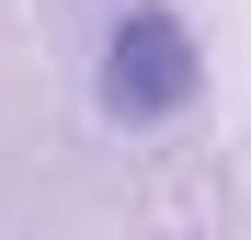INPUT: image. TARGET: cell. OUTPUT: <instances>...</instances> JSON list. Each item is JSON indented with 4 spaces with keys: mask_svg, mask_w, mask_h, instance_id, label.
<instances>
[{
    "mask_svg": "<svg viewBox=\"0 0 251 240\" xmlns=\"http://www.w3.org/2000/svg\"><path fill=\"white\" fill-rule=\"evenodd\" d=\"M194 92H205L194 34L160 12V0H126V12H114V46H103V114H114V126H172Z\"/></svg>",
    "mask_w": 251,
    "mask_h": 240,
    "instance_id": "obj_1",
    "label": "cell"
}]
</instances>
